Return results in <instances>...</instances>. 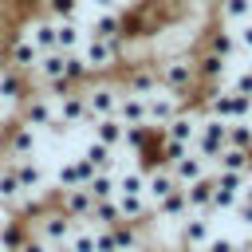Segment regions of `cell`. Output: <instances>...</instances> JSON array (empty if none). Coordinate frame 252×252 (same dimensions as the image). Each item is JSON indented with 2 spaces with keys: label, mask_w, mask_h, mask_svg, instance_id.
Here are the masks:
<instances>
[{
  "label": "cell",
  "mask_w": 252,
  "mask_h": 252,
  "mask_svg": "<svg viewBox=\"0 0 252 252\" xmlns=\"http://www.w3.org/2000/svg\"><path fill=\"white\" fill-rule=\"evenodd\" d=\"M201 114H213V118H224V122L252 118V98L240 94V91H232L228 83L205 87V94H201Z\"/></svg>",
  "instance_id": "7a4b0ae2"
},
{
  "label": "cell",
  "mask_w": 252,
  "mask_h": 252,
  "mask_svg": "<svg viewBox=\"0 0 252 252\" xmlns=\"http://www.w3.org/2000/svg\"><path fill=\"white\" fill-rule=\"evenodd\" d=\"M35 4H39V12L51 16V20H79V12H83L79 0H35Z\"/></svg>",
  "instance_id": "8d00e7d4"
},
{
  "label": "cell",
  "mask_w": 252,
  "mask_h": 252,
  "mask_svg": "<svg viewBox=\"0 0 252 252\" xmlns=\"http://www.w3.org/2000/svg\"><path fill=\"white\" fill-rule=\"evenodd\" d=\"M201 4H205V8H217V4H220V0H201Z\"/></svg>",
  "instance_id": "bcb514c9"
},
{
  "label": "cell",
  "mask_w": 252,
  "mask_h": 252,
  "mask_svg": "<svg viewBox=\"0 0 252 252\" xmlns=\"http://www.w3.org/2000/svg\"><path fill=\"white\" fill-rule=\"evenodd\" d=\"M177 224H181V228H177L181 252H201V248L209 244V236H213V220H209V213H185Z\"/></svg>",
  "instance_id": "4fadbf2b"
},
{
  "label": "cell",
  "mask_w": 252,
  "mask_h": 252,
  "mask_svg": "<svg viewBox=\"0 0 252 252\" xmlns=\"http://www.w3.org/2000/svg\"><path fill=\"white\" fill-rule=\"evenodd\" d=\"M75 224H79V220H71V217H67V213H59V209H39L28 232L55 248V244H67V236L75 232Z\"/></svg>",
  "instance_id": "8992f818"
},
{
  "label": "cell",
  "mask_w": 252,
  "mask_h": 252,
  "mask_svg": "<svg viewBox=\"0 0 252 252\" xmlns=\"http://www.w3.org/2000/svg\"><path fill=\"white\" fill-rule=\"evenodd\" d=\"M228 146H236V150H252V118H236V122H228Z\"/></svg>",
  "instance_id": "f35d334b"
},
{
  "label": "cell",
  "mask_w": 252,
  "mask_h": 252,
  "mask_svg": "<svg viewBox=\"0 0 252 252\" xmlns=\"http://www.w3.org/2000/svg\"><path fill=\"white\" fill-rule=\"evenodd\" d=\"M39 55H43V51H39V47H35V43H32V39H28L24 32H20V28L4 35V47H0V59H4L8 67H16V71H24L28 79H32V67H35V59H39Z\"/></svg>",
  "instance_id": "52a82bcc"
},
{
  "label": "cell",
  "mask_w": 252,
  "mask_h": 252,
  "mask_svg": "<svg viewBox=\"0 0 252 252\" xmlns=\"http://www.w3.org/2000/svg\"><path fill=\"white\" fill-rule=\"evenodd\" d=\"M213 20L224 24V28H236V24L252 20V0H220L213 8Z\"/></svg>",
  "instance_id": "f546056e"
},
{
  "label": "cell",
  "mask_w": 252,
  "mask_h": 252,
  "mask_svg": "<svg viewBox=\"0 0 252 252\" xmlns=\"http://www.w3.org/2000/svg\"><path fill=\"white\" fill-rule=\"evenodd\" d=\"M122 55H126V43L122 39H98V35H87L83 32V43H79V59L87 63L91 75H110L122 67Z\"/></svg>",
  "instance_id": "3957f363"
},
{
  "label": "cell",
  "mask_w": 252,
  "mask_h": 252,
  "mask_svg": "<svg viewBox=\"0 0 252 252\" xmlns=\"http://www.w3.org/2000/svg\"><path fill=\"white\" fill-rule=\"evenodd\" d=\"M35 146H39V130L35 126H28V122H12L8 126V134L0 138V150H4V158H35Z\"/></svg>",
  "instance_id": "7c38bea8"
},
{
  "label": "cell",
  "mask_w": 252,
  "mask_h": 252,
  "mask_svg": "<svg viewBox=\"0 0 252 252\" xmlns=\"http://www.w3.org/2000/svg\"><path fill=\"white\" fill-rule=\"evenodd\" d=\"M91 138L102 142V146H110V150H118L122 138H126V126H122L114 114H106V118H94V122H91Z\"/></svg>",
  "instance_id": "4316f807"
},
{
  "label": "cell",
  "mask_w": 252,
  "mask_h": 252,
  "mask_svg": "<svg viewBox=\"0 0 252 252\" xmlns=\"http://www.w3.org/2000/svg\"><path fill=\"white\" fill-rule=\"evenodd\" d=\"M83 24L79 20H55V51H79Z\"/></svg>",
  "instance_id": "1f68e13d"
},
{
  "label": "cell",
  "mask_w": 252,
  "mask_h": 252,
  "mask_svg": "<svg viewBox=\"0 0 252 252\" xmlns=\"http://www.w3.org/2000/svg\"><path fill=\"white\" fill-rule=\"evenodd\" d=\"M20 32H24L39 51H55V20H51V16L35 12V16H28V20L20 24Z\"/></svg>",
  "instance_id": "d6986e66"
},
{
  "label": "cell",
  "mask_w": 252,
  "mask_h": 252,
  "mask_svg": "<svg viewBox=\"0 0 252 252\" xmlns=\"http://www.w3.org/2000/svg\"><path fill=\"white\" fill-rule=\"evenodd\" d=\"M142 102H146V126H154V130H158V126H165V122L185 106V98H181V94H173V91H165V87L150 91Z\"/></svg>",
  "instance_id": "30bf717a"
},
{
  "label": "cell",
  "mask_w": 252,
  "mask_h": 252,
  "mask_svg": "<svg viewBox=\"0 0 252 252\" xmlns=\"http://www.w3.org/2000/svg\"><path fill=\"white\" fill-rule=\"evenodd\" d=\"M213 169H236V173H248V169H252V150L224 146V150H220V158L213 161Z\"/></svg>",
  "instance_id": "836d02e7"
},
{
  "label": "cell",
  "mask_w": 252,
  "mask_h": 252,
  "mask_svg": "<svg viewBox=\"0 0 252 252\" xmlns=\"http://www.w3.org/2000/svg\"><path fill=\"white\" fill-rule=\"evenodd\" d=\"M51 102H55V122H59L63 130H75V126H87V122H91L79 87H63V91H55Z\"/></svg>",
  "instance_id": "9c48e42d"
},
{
  "label": "cell",
  "mask_w": 252,
  "mask_h": 252,
  "mask_svg": "<svg viewBox=\"0 0 252 252\" xmlns=\"http://www.w3.org/2000/svg\"><path fill=\"white\" fill-rule=\"evenodd\" d=\"M185 189V201H189V213H209V201H213V173H205V177H197V181H189V185H181ZM213 217V213H209Z\"/></svg>",
  "instance_id": "f1b7e54d"
},
{
  "label": "cell",
  "mask_w": 252,
  "mask_h": 252,
  "mask_svg": "<svg viewBox=\"0 0 252 252\" xmlns=\"http://www.w3.org/2000/svg\"><path fill=\"white\" fill-rule=\"evenodd\" d=\"M150 209H154V217H158V220H173V224H177V220H181V217L189 213V201H185V189L177 185L173 193H165V197H161V201H154Z\"/></svg>",
  "instance_id": "484cf974"
},
{
  "label": "cell",
  "mask_w": 252,
  "mask_h": 252,
  "mask_svg": "<svg viewBox=\"0 0 252 252\" xmlns=\"http://www.w3.org/2000/svg\"><path fill=\"white\" fill-rule=\"evenodd\" d=\"M114 189H118V193H142V197H146V169H142V165L114 169Z\"/></svg>",
  "instance_id": "d6a6232c"
},
{
  "label": "cell",
  "mask_w": 252,
  "mask_h": 252,
  "mask_svg": "<svg viewBox=\"0 0 252 252\" xmlns=\"http://www.w3.org/2000/svg\"><path fill=\"white\" fill-rule=\"evenodd\" d=\"M173 189H177V181H173V173H169L161 161H158L154 169H146V201H150V205L161 201V197L173 193Z\"/></svg>",
  "instance_id": "83f0119b"
},
{
  "label": "cell",
  "mask_w": 252,
  "mask_h": 252,
  "mask_svg": "<svg viewBox=\"0 0 252 252\" xmlns=\"http://www.w3.org/2000/svg\"><path fill=\"white\" fill-rule=\"evenodd\" d=\"M161 83H158V71H154V59H134V63H126V67H118V91H126V94H150V91H158Z\"/></svg>",
  "instance_id": "ba28073f"
},
{
  "label": "cell",
  "mask_w": 252,
  "mask_h": 252,
  "mask_svg": "<svg viewBox=\"0 0 252 252\" xmlns=\"http://www.w3.org/2000/svg\"><path fill=\"white\" fill-rule=\"evenodd\" d=\"M20 252H51V244H43L39 236H32V232H28V236H24V244H20Z\"/></svg>",
  "instance_id": "b9f144b4"
},
{
  "label": "cell",
  "mask_w": 252,
  "mask_h": 252,
  "mask_svg": "<svg viewBox=\"0 0 252 252\" xmlns=\"http://www.w3.org/2000/svg\"><path fill=\"white\" fill-rule=\"evenodd\" d=\"M126 8H138V4H150V0H122Z\"/></svg>",
  "instance_id": "f6af8a7d"
},
{
  "label": "cell",
  "mask_w": 252,
  "mask_h": 252,
  "mask_svg": "<svg viewBox=\"0 0 252 252\" xmlns=\"http://www.w3.org/2000/svg\"><path fill=\"white\" fill-rule=\"evenodd\" d=\"M87 193H91V201H106V197H114V193H118V189H114V173H91Z\"/></svg>",
  "instance_id": "74e56055"
},
{
  "label": "cell",
  "mask_w": 252,
  "mask_h": 252,
  "mask_svg": "<svg viewBox=\"0 0 252 252\" xmlns=\"http://www.w3.org/2000/svg\"><path fill=\"white\" fill-rule=\"evenodd\" d=\"M114 118H118L122 126H146V102H142V94H126V91H118Z\"/></svg>",
  "instance_id": "d4e9b609"
},
{
  "label": "cell",
  "mask_w": 252,
  "mask_h": 252,
  "mask_svg": "<svg viewBox=\"0 0 252 252\" xmlns=\"http://www.w3.org/2000/svg\"><path fill=\"white\" fill-rule=\"evenodd\" d=\"M110 240H114V248L118 252H138V224H130V220H118V224H110Z\"/></svg>",
  "instance_id": "d590c367"
},
{
  "label": "cell",
  "mask_w": 252,
  "mask_h": 252,
  "mask_svg": "<svg viewBox=\"0 0 252 252\" xmlns=\"http://www.w3.org/2000/svg\"><path fill=\"white\" fill-rule=\"evenodd\" d=\"M193 59H197V83L201 87H220V83H228V75H232V63L228 59H220V55H213V51H193Z\"/></svg>",
  "instance_id": "5bb4252c"
},
{
  "label": "cell",
  "mask_w": 252,
  "mask_h": 252,
  "mask_svg": "<svg viewBox=\"0 0 252 252\" xmlns=\"http://www.w3.org/2000/svg\"><path fill=\"white\" fill-rule=\"evenodd\" d=\"M154 71H158V83L173 94H193L201 83H197V59L189 47H173V51H161L154 55Z\"/></svg>",
  "instance_id": "6da1fadb"
},
{
  "label": "cell",
  "mask_w": 252,
  "mask_h": 252,
  "mask_svg": "<svg viewBox=\"0 0 252 252\" xmlns=\"http://www.w3.org/2000/svg\"><path fill=\"white\" fill-rule=\"evenodd\" d=\"M79 158H83L94 173H114V169H118V150H110V146H102V142H94V138L83 146Z\"/></svg>",
  "instance_id": "603a6c76"
},
{
  "label": "cell",
  "mask_w": 252,
  "mask_h": 252,
  "mask_svg": "<svg viewBox=\"0 0 252 252\" xmlns=\"http://www.w3.org/2000/svg\"><path fill=\"white\" fill-rule=\"evenodd\" d=\"M224 146H228V122L224 118H213V114H201L197 118V134H193V154L205 158L209 169H213V161L220 158Z\"/></svg>",
  "instance_id": "277c9868"
},
{
  "label": "cell",
  "mask_w": 252,
  "mask_h": 252,
  "mask_svg": "<svg viewBox=\"0 0 252 252\" xmlns=\"http://www.w3.org/2000/svg\"><path fill=\"white\" fill-rule=\"evenodd\" d=\"M201 47H205V51H213V55H220V59H228V63H236V59H240V47H236L232 28H224V24H217V20L205 28Z\"/></svg>",
  "instance_id": "9a60e30c"
},
{
  "label": "cell",
  "mask_w": 252,
  "mask_h": 252,
  "mask_svg": "<svg viewBox=\"0 0 252 252\" xmlns=\"http://www.w3.org/2000/svg\"><path fill=\"white\" fill-rule=\"evenodd\" d=\"M87 220H91L94 228H110V224H118V220H122V213H118V201H114V197H106V201H94Z\"/></svg>",
  "instance_id": "e575fe53"
},
{
  "label": "cell",
  "mask_w": 252,
  "mask_h": 252,
  "mask_svg": "<svg viewBox=\"0 0 252 252\" xmlns=\"http://www.w3.org/2000/svg\"><path fill=\"white\" fill-rule=\"evenodd\" d=\"M79 4H87L91 12H110V8H122V0H79Z\"/></svg>",
  "instance_id": "7bdbcfd3"
},
{
  "label": "cell",
  "mask_w": 252,
  "mask_h": 252,
  "mask_svg": "<svg viewBox=\"0 0 252 252\" xmlns=\"http://www.w3.org/2000/svg\"><path fill=\"white\" fill-rule=\"evenodd\" d=\"M91 193H87V185H71V189H59V197H55V209L59 213H67L71 220H87L91 217Z\"/></svg>",
  "instance_id": "ac0fdd59"
},
{
  "label": "cell",
  "mask_w": 252,
  "mask_h": 252,
  "mask_svg": "<svg viewBox=\"0 0 252 252\" xmlns=\"http://www.w3.org/2000/svg\"><path fill=\"white\" fill-rule=\"evenodd\" d=\"M20 122L35 126V130H51L55 126V102L47 91H28V98L20 102Z\"/></svg>",
  "instance_id": "8fae6325"
},
{
  "label": "cell",
  "mask_w": 252,
  "mask_h": 252,
  "mask_svg": "<svg viewBox=\"0 0 252 252\" xmlns=\"http://www.w3.org/2000/svg\"><path fill=\"white\" fill-rule=\"evenodd\" d=\"M114 201H118L122 220H130V224H138V228L154 217V209H150V201H146L142 193H114Z\"/></svg>",
  "instance_id": "cb8c5ba5"
},
{
  "label": "cell",
  "mask_w": 252,
  "mask_h": 252,
  "mask_svg": "<svg viewBox=\"0 0 252 252\" xmlns=\"http://www.w3.org/2000/svg\"><path fill=\"white\" fill-rule=\"evenodd\" d=\"M83 32H87V35H98V39H118V32H122V8L91 12V20H87Z\"/></svg>",
  "instance_id": "7402d4cb"
},
{
  "label": "cell",
  "mask_w": 252,
  "mask_h": 252,
  "mask_svg": "<svg viewBox=\"0 0 252 252\" xmlns=\"http://www.w3.org/2000/svg\"><path fill=\"white\" fill-rule=\"evenodd\" d=\"M232 252H252V240H248V244H240V240H236V248H232Z\"/></svg>",
  "instance_id": "ee69618b"
},
{
  "label": "cell",
  "mask_w": 252,
  "mask_h": 252,
  "mask_svg": "<svg viewBox=\"0 0 252 252\" xmlns=\"http://www.w3.org/2000/svg\"><path fill=\"white\" fill-rule=\"evenodd\" d=\"M248 67H252V55H248Z\"/></svg>",
  "instance_id": "7dc6e473"
},
{
  "label": "cell",
  "mask_w": 252,
  "mask_h": 252,
  "mask_svg": "<svg viewBox=\"0 0 252 252\" xmlns=\"http://www.w3.org/2000/svg\"><path fill=\"white\" fill-rule=\"evenodd\" d=\"M232 35H236V47H240V59H248V55H252V20H244V24H236V28H232Z\"/></svg>",
  "instance_id": "ab89813d"
},
{
  "label": "cell",
  "mask_w": 252,
  "mask_h": 252,
  "mask_svg": "<svg viewBox=\"0 0 252 252\" xmlns=\"http://www.w3.org/2000/svg\"><path fill=\"white\" fill-rule=\"evenodd\" d=\"M12 173H16L24 197H39V193L47 189V173H43V165H39L35 158H16V161H12Z\"/></svg>",
  "instance_id": "2e32d148"
},
{
  "label": "cell",
  "mask_w": 252,
  "mask_h": 252,
  "mask_svg": "<svg viewBox=\"0 0 252 252\" xmlns=\"http://www.w3.org/2000/svg\"><path fill=\"white\" fill-rule=\"evenodd\" d=\"M165 169L173 173V181H177V185H189V181H197V177H205V173H209V161H205V158H197L193 150H185V154H181V158H173Z\"/></svg>",
  "instance_id": "ffe728a7"
},
{
  "label": "cell",
  "mask_w": 252,
  "mask_h": 252,
  "mask_svg": "<svg viewBox=\"0 0 252 252\" xmlns=\"http://www.w3.org/2000/svg\"><path fill=\"white\" fill-rule=\"evenodd\" d=\"M91 173H94V169H91V165H87L79 154H75V158H63V161H59V169H55V189L87 185V181H91Z\"/></svg>",
  "instance_id": "44dd1931"
},
{
  "label": "cell",
  "mask_w": 252,
  "mask_h": 252,
  "mask_svg": "<svg viewBox=\"0 0 252 252\" xmlns=\"http://www.w3.org/2000/svg\"><path fill=\"white\" fill-rule=\"evenodd\" d=\"M79 91H83V102H87L91 122L114 114V106H118V79H110V75H91V83H83ZM91 122H87V126H91Z\"/></svg>",
  "instance_id": "5b68a950"
},
{
  "label": "cell",
  "mask_w": 252,
  "mask_h": 252,
  "mask_svg": "<svg viewBox=\"0 0 252 252\" xmlns=\"http://www.w3.org/2000/svg\"><path fill=\"white\" fill-rule=\"evenodd\" d=\"M228 213H236V220H240L244 228H252V201H244V197H236V205H232Z\"/></svg>",
  "instance_id": "60d3db41"
},
{
  "label": "cell",
  "mask_w": 252,
  "mask_h": 252,
  "mask_svg": "<svg viewBox=\"0 0 252 252\" xmlns=\"http://www.w3.org/2000/svg\"><path fill=\"white\" fill-rule=\"evenodd\" d=\"M20 201H24V193L12 173V158H0V209H20Z\"/></svg>",
  "instance_id": "4dcf8cb0"
},
{
  "label": "cell",
  "mask_w": 252,
  "mask_h": 252,
  "mask_svg": "<svg viewBox=\"0 0 252 252\" xmlns=\"http://www.w3.org/2000/svg\"><path fill=\"white\" fill-rule=\"evenodd\" d=\"M28 91H32V79L0 59V102H4V106H20V102L28 98Z\"/></svg>",
  "instance_id": "e0dca14e"
}]
</instances>
